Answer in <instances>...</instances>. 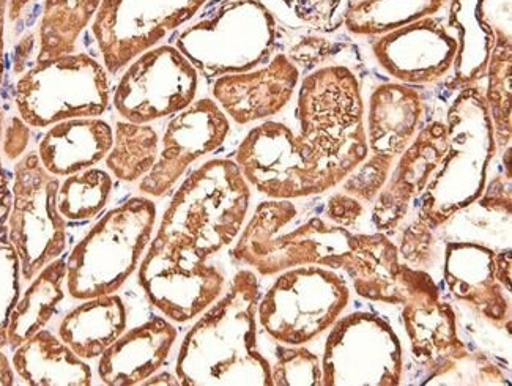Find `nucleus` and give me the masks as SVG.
Returning a JSON list of instances; mask_svg holds the SVG:
<instances>
[{
  "instance_id": "obj_16",
  "label": "nucleus",
  "mask_w": 512,
  "mask_h": 386,
  "mask_svg": "<svg viewBox=\"0 0 512 386\" xmlns=\"http://www.w3.org/2000/svg\"><path fill=\"white\" fill-rule=\"evenodd\" d=\"M372 54L380 68L402 84H434L456 65L459 32L445 16H426L377 37Z\"/></svg>"
},
{
  "instance_id": "obj_18",
  "label": "nucleus",
  "mask_w": 512,
  "mask_h": 386,
  "mask_svg": "<svg viewBox=\"0 0 512 386\" xmlns=\"http://www.w3.org/2000/svg\"><path fill=\"white\" fill-rule=\"evenodd\" d=\"M448 125L440 120L421 128L409 147L397 156L390 177L374 199L372 219L379 232L394 231L409 215L440 168L448 150Z\"/></svg>"
},
{
  "instance_id": "obj_15",
  "label": "nucleus",
  "mask_w": 512,
  "mask_h": 386,
  "mask_svg": "<svg viewBox=\"0 0 512 386\" xmlns=\"http://www.w3.org/2000/svg\"><path fill=\"white\" fill-rule=\"evenodd\" d=\"M199 73L175 46H156L131 62L114 93L122 119L147 123L175 116L194 103Z\"/></svg>"
},
{
  "instance_id": "obj_11",
  "label": "nucleus",
  "mask_w": 512,
  "mask_h": 386,
  "mask_svg": "<svg viewBox=\"0 0 512 386\" xmlns=\"http://www.w3.org/2000/svg\"><path fill=\"white\" fill-rule=\"evenodd\" d=\"M59 186V177L43 168L37 152L16 161L7 227L21 262L24 284L67 249V219L57 210Z\"/></svg>"
},
{
  "instance_id": "obj_41",
  "label": "nucleus",
  "mask_w": 512,
  "mask_h": 386,
  "mask_svg": "<svg viewBox=\"0 0 512 386\" xmlns=\"http://www.w3.org/2000/svg\"><path fill=\"white\" fill-rule=\"evenodd\" d=\"M363 212V204L358 201L357 197L347 193H338L330 197L325 216L330 223L336 224V226L350 227L357 223Z\"/></svg>"
},
{
  "instance_id": "obj_20",
  "label": "nucleus",
  "mask_w": 512,
  "mask_h": 386,
  "mask_svg": "<svg viewBox=\"0 0 512 386\" xmlns=\"http://www.w3.org/2000/svg\"><path fill=\"white\" fill-rule=\"evenodd\" d=\"M449 23L459 32L456 81L472 86L486 75L495 46H512L511 0H451Z\"/></svg>"
},
{
  "instance_id": "obj_3",
  "label": "nucleus",
  "mask_w": 512,
  "mask_h": 386,
  "mask_svg": "<svg viewBox=\"0 0 512 386\" xmlns=\"http://www.w3.org/2000/svg\"><path fill=\"white\" fill-rule=\"evenodd\" d=\"M448 150L421 194L420 219L432 229L479 201L497 152L494 123L481 90L465 86L449 106Z\"/></svg>"
},
{
  "instance_id": "obj_33",
  "label": "nucleus",
  "mask_w": 512,
  "mask_h": 386,
  "mask_svg": "<svg viewBox=\"0 0 512 386\" xmlns=\"http://www.w3.org/2000/svg\"><path fill=\"white\" fill-rule=\"evenodd\" d=\"M111 193L112 177L108 172L86 169L60 182L57 210L67 221H86L103 212Z\"/></svg>"
},
{
  "instance_id": "obj_29",
  "label": "nucleus",
  "mask_w": 512,
  "mask_h": 386,
  "mask_svg": "<svg viewBox=\"0 0 512 386\" xmlns=\"http://www.w3.org/2000/svg\"><path fill=\"white\" fill-rule=\"evenodd\" d=\"M67 264L65 259L52 260L35 276L19 297L8 320V347L13 350L38 331L48 327L60 303L64 301L67 289Z\"/></svg>"
},
{
  "instance_id": "obj_42",
  "label": "nucleus",
  "mask_w": 512,
  "mask_h": 386,
  "mask_svg": "<svg viewBox=\"0 0 512 386\" xmlns=\"http://www.w3.org/2000/svg\"><path fill=\"white\" fill-rule=\"evenodd\" d=\"M30 141V128L21 117H13L8 122L7 128H4V141L2 149L4 156L8 161L21 160V156L26 152Z\"/></svg>"
},
{
  "instance_id": "obj_28",
  "label": "nucleus",
  "mask_w": 512,
  "mask_h": 386,
  "mask_svg": "<svg viewBox=\"0 0 512 386\" xmlns=\"http://www.w3.org/2000/svg\"><path fill=\"white\" fill-rule=\"evenodd\" d=\"M402 319L412 344L413 357L429 368L468 352L457 336L453 306L442 298L405 303Z\"/></svg>"
},
{
  "instance_id": "obj_37",
  "label": "nucleus",
  "mask_w": 512,
  "mask_h": 386,
  "mask_svg": "<svg viewBox=\"0 0 512 386\" xmlns=\"http://www.w3.org/2000/svg\"><path fill=\"white\" fill-rule=\"evenodd\" d=\"M21 262L8 237L7 224H0V349L8 347V320L21 297Z\"/></svg>"
},
{
  "instance_id": "obj_43",
  "label": "nucleus",
  "mask_w": 512,
  "mask_h": 386,
  "mask_svg": "<svg viewBox=\"0 0 512 386\" xmlns=\"http://www.w3.org/2000/svg\"><path fill=\"white\" fill-rule=\"evenodd\" d=\"M333 45L325 38H305L289 51V59L295 65H305V68L320 64L325 57L330 56Z\"/></svg>"
},
{
  "instance_id": "obj_13",
  "label": "nucleus",
  "mask_w": 512,
  "mask_h": 386,
  "mask_svg": "<svg viewBox=\"0 0 512 386\" xmlns=\"http://www.w3.org/2000/svg\"><path fill=\"white\" fill-rule=\"evenodd\" d=\"M207 0H101L93 16V37L108 73L117 75L136 57L155 48L188 23Z\"/></svg>"
},
{
  "instance_id": "obj_8",
  "label": "nucleus",
  "mask_w": 512,
  "mask_h": 386,
  "mask_svg": "<svg viewBox=\"0 0 512 386\" xmlns=\"http://www.w3.org/2000/svg\"><path fill=\"white\" fill-rule=\"evenodd\" d=\"M300 136L353 171L369 156L360 81L346 65L317 68L298 90Z\"/></svg>"
},
{
  "instance_id": "obj_25",
  "label": "nucleus",
  "mask_w": 512,
  "mask_h": 386,
  "mask_svg": "<svg viewBox=\"0 0 512 386\" xmlns=\"http://www.w3.org/2000/svg\"><path fill=\"white\" fill-rule=\"evenodd\" d=\"M401 267L397 246L383 232L353 235L349 251L334 264V270L347 271L360 297L388 305H404Z\"/></svg>"
},
{
  "instance_id": "obj_14",
  "label": "nucleus",
  "mask_w": 512,
  "mask_h": 386,
  "mask_svg": "<svg viewBox=\"0 0 512 386\" xmlns=\"http://www.w3.org/2000/svg\"><path fill=\"white\" fill-rule=\"evenodd\" d=\"M139 286L164 317L185 323L223 295L226 276L208 260L155 237L139 265Z\"/></svg>"
},
{
  "instance_id": "obj_27",
  "label": "nucleus",
  "mask_w": 512,
  "mask_h": 386,
  "mask_svg": "<svg viewBox=\"0 0 512 386\" xmlns=\"http://www.w3.org/2000/svg\"><path fill=\"white\" fill-rule=\"evenodd\" d=\"M127 330V308L119 295L82 300L60 320L56 335L82 360H95Z\"/></svg>"
},
{
  "instance_id": "obj_4",
  "label": "nucleus",
  "mask_w": 512,
  "mask_h": 386,
  "mask_svg": "<svg viewBox=\"0 0 512 386\" xmlns=\"http://www.w3.org/2000/svg\"><path fill=\"white\" fill-rule=\"evenodd\" d=\"M232 257L262 276L290 268L320 265L333 268L347 253L353 234L320 216H306L289 199L260 202L249 219Z\"/></svg>"
},
{
  "instance_id": "obj_31",
  "label": "nucleus",
  "mask_w": 512,
  "mask_h": 386,
  "mask_svg": "<svg viewBox=\"0 0 512 386\" xmlns=\"http://www.w3.org/2000/svg\"><path fill=\"white\" fill-rule=\"evenodd\" d=\"M101 0H46L40 24L38 62L75 51L82 30L89 26Z\"/></svg>"
},
{
  "instance_id": "obj_10",
  "label": "nucleus",
  "mask_w": 512,
  "mask_h": 386,
  "mask_svg": "<svg viewBox=\"0 0 512 386\" xmlns=\"http://www.w3.org/2000/svg\"><path fill=\"white\" fill-rule=\"evenodd\" d=\"M350 301L346 279L320 265L282 271L257 305V322L286 346H305L333 327Z\"/></svg>"
},
{
  "instance_id": "obj_32",
  "label": "nucleus",
  "mask_w": 512,
  "mask_h": 386,
  "mask_svg": "<svg viewBox=\"0 0 512 386\" xmlns=\"http://www.w3.org/2000/svg\"><path fill=\"white\" fill-rule=\"evenodd\" d=\"M158 147V133L149 123L125 120L117 123L111 150L104 160L116 179L133 183L149 174L158 158Z\"/></svg>"
},
{
  "instance_id": "obj_7",
  "label": "nucleus",
  "mask_w": 512,
  "mask_h": 386,
  "mask_svg": "<svg viewBox=\"0 0 512 386\" xmlns=\"http://www.w3.org/2000/svg\"><path fill=\"white\" fill-rule=\"evenodd\" d=\"M276 45V19L260 0H229L183 30L175 48L205 78L245 73L264 64Z\"/></svg>"
},
{
  "instance_id": "obj_1",
  "label": "nucleus",
  "mask_w": 512,
  "mask_h": 386,
  "mask_svg": "<svg viewBox=\"0 0 512 386\" xmlns=\"http://www.w3.org/2000/svg\"><path fill=\"white\" fill-rule=\"evenodd\" d=\"M257 276L240 270L223 297L202 312L179 350L177 379L185 386H273L271 364L257 349Z\"/></svg>"
},
{
  "instance_id": "obj_24",
  "label": "nucleus",
  "mask_w": 512,
  "mask_h": 386,
  "mask_svg": "<svg viewBox=\"0 0 512 386\" xmlns=\"http://www.w3.org/2000/svg\"><path fill=\"white\" fill-rule=\"evenodd\" d=\"M114 141L111 125L98 117L64 120L49 128L38 145L43 168L56 177H68L97 166Z\"/></svg>"
},
{
  "instance_id": "obj_23",
  "label": "nucleus",
  "mask_w": 512,
  "mask_h": 386,
  "mask_svg": "<svg viewBox=\"0 0 512 386\" xmlns=\"http://www.w3.org/2000/svg\"><path fill=\"white\" fill-rule=\"evenodd\" d=\"M424 116L420 90L402 82H383L368 103L369 152L397 158L415 139Z\"/></svg>"
},
{
  "instance_id": "obj_9",
  "label": "nucleus",
  "mask_w": 512,
  "mask_h": 386,
  "mask_svg": "<svg viewBox=\"0 0 512 386\" xmlns=\"http://www.w3.org/2000/svg\"><path fill=\"white\" fill-rule=\"evenodd\" d=\"M109 73L89 54H65L37 62L16 84V108L30 128L79 117H100L109 108Z\"/></svg>"
},
{
  "instance_id": "obj_38",
  "label": "nucleus",
  "mask_w": 512,
  "mask_h": 386,
  "mask_svg": "<svg viewBox=\"0 0 512 386\" xmlns=\"http://www.w3.org/2000/svg\"><path fill=\"white\" fill-rule=\"evenodd\" d=\"M273 386L322 385L319 358L301 346H278L276 363L271 366Z\"/></svg>"
},
{
  "instance_id": "obj_47",
  "label": "nucleus",
  "mask_w": 512,
  "mask_h": 386,
  "mask_svg": "<svg viewBox=\"0 0 512 386\" xmlns=\"http://www.w3.org/2000/svg\"><path fill=\"white\" fill-rule=\"evenodd\" d=\"M5 8H7V0H0V84H2V76H4Z\"/></svg>"
},
{
  "instance_id": "obj_39",
  "label": "nucleus",
  "mask_w": 512,
  "mask_h": 386,
  "mask_svg": "<svg viewBox=\"0 0 512 386\" xmlns=\"http://www.w3.org/2000/svg\"><path fill=\"white\" fill-rule=\"evenodd\" d=\"M394 161L396 158L393 156L372 153L350 172L349 177L342 182V190L357 197L358 201L374 202L390 177Z\"/></svg>"
},
{
  "instance_id": "obj_5",
  "label": "nucleus",
  "mask_w": 512,
  "mask_h": 386,
  "mask_svg": "<svg viewBox=\"0 0 512 386\" xmlns=\"http://www.w3.org/2000/svg\"><path fill=\"white\" fill-rule=\"evenodd\" d=\"M155 223L156 205L147 197L104 213L65 260L68 295L82 301L116 294L138 268Z\"/></svg>"
},
{
  "instance_id": "obj_48",
  "label": "nucleus",
  "mask_w": 512,
  "mask_h": 386,
  "mask_svg": "<svg viewBox=\"0 0 512 386\" xmlns=\"http://www.w3.org/2000/svg\"><path fill=\"white\" fill-rule=\"evenodd\" d=\"M142 385H180V382L174 375L163 372V374L160 375L153 374L152 377L145 380Z\"/></svg>"
},
{
  "instance_id": "obj_46",
  "label": "nucleus",
  "mask_w": 512,
  "mask_h": 386,
  "mask_svg": "<svg viewBox=\"0 0 512 386\" xmlns=\"http://www.w3.org/2000/svg\"><path fill=\"white\" fill-rule=\"evenodd\" d=\"M15 369L12 366V360L7 357L4 349H0V386L18 385L16 382Z\"/></svg>"
},
{
  "instance_id": "obj_2",
  "label": "nucleus",
  "mask_w": 512,
  "mask_h": 386,
  "mask_svg": "<svg viewBox=\"0 0 512 386\" xmlns=\"http://www.w3.org/2000/svg\"><path fill=\"white\" fill-rule=\"evenodd\" d=\"M251 204V186L237 163L210 160L175 191L155 237L208 260L235 242Z\"/></svg>"
},
{
  "instance_id": "obj_26",
  "label": "nucleus",
  "mask_w": 512,
  "mask_h": 386,
  "mask_svg": "<svg viewBox=\"0 0 512 386\" xmlns=\"http://www.w3.org/2000/svg\"><path fill=\"white\" fill-rule=\"evenodd\" d=\"M12 366L21 385L90 386L93 374L56 333L48 328L30 336L13 350Z\"/></svg>"
},
{
  "instance_id": "obj_12",
  "label": "nucleus",
  "mask_w": 512,
  "mask_h": 386,
  "mask_svg": "<svg viewBox=\"0 0 512 386\" xmlns=\"http://www.w3.org/2000/svg\"><path fill=\"white\" fill-rule=\"evenodd\" d=\"M402 372L404 352L390 323L368 312L336 320L323 353L322 385L396 386Z\"/></svg>"
},
{
  "instance_id": "obj_35",
  "label": "nucleus",
  "mask_w": 512,
  "mask_h": 386,
  "mask_svg": "<svg viewBox=\"0 0 512 386\" xmlns=\"http://www.w3.org/2000/svg\"><path fill=\"white\" fill-rule=\"evenodd\" d=\"M270 12L278 13L287 24L309 27L317 32H334L342 26L347 5L355 0H260Z\"/></svg>"
},
{
  "instance_id": "obj_6",
  "label": "nucleus",
  "mask_w": 512,
  "mask_h": 386,
  "mask_svg": "<svg viewBox=\"0 0 512 386\" xmlns=\"http://www.w3.org/2000/svg\"><path fill=\"white\" fill-rule=\"evenodd\" d=\"M235 163L249 186L270 199H305L336 188L349 169L323 155L286 123H260L246 134Z\"/></svg>"
},
{
  "instance_id": "obj_34",
  "label": "nucleus",
  "mask_w": 512,
  "mask_h": 386,
  "mask_svg": "<svg viewBox=\"0 0 512 386\" xmlns=\"http://www.w3.org/2000/svg\"><path fill=\"white\" fill-rule=\"evenodd\" d=\"M511 64L512 46H495L487 64L489 82L484 98L494 123L498 149L511 145Z\"/></svg>"
},
{
  "instance_id": "obj_22",
  "label": "nucleus",
  "mask_w": 512,
  "mask_h": 386,
  "mask_svg": "<svg viewBox=\"0 0 512 386\" xmlns=\"http://www.w3.org/2000/svg\"><path fill=\"white\" fill-rule=\"evenodd\" d=\"M175 341L177 330L163 317L123 331L101 355L98 377L109 386L142 385L163 368Z\"/></svg>"
},
{
  "instance_id": "obj_44",
  "label": "nucleus",
  "mask_w": 512,
  "mask_h": 386,
  "mask_svg": "<svg viewBox=\"0 0 512 386\" xmlns=\"http://www.w3.org/2000/svg\"><path fill=\"white\" fill-rule=\"evenodd\" d=\"M4 114L0 111V224H7L8 215L12 210L13 202V182L8 179L7 171L4 168V149H2V141H4Z\"/></svg>"
},
{
  "instance_id": "obj_40",
  "label": "nucleus",
  "mask_w": 512,
  "mask_h": 386,
  "mask_svg": "<svg viewBox=\"0 0 512 386\" xmlns=\"http://www.w3.org/2000/svg\"><path fill=\"white\" fill-rule=\"evenodd\" d=\"M434 231L435 229L420 218L405 229L401 246L397 249L405 265L424 271L435 267L438 262V249Z\"/></svg>"
},
{
  "instance_id": "obj_21",
  "label": "nucleus",
  "mask_w": 512,
  "mask_h": 386,
  "mask_svg": "<svg viewBox=\"0 0 512 386\" xmlns=\"http://www.w3.org/2000/svg\"><path fill=\"white\" fill-rule=\"evenodd\" d=\"M446 286L457 300L465 301L497 327L511 325V301L495 275V253L475 242L446 246Z\"/></svg>"
},
{
  "instance_id": "obj_30",
  "label": "nucleus",
  "mask_w": 512,
  "mask_h": 386,
  "mask_svg": "<svg viewBox=\"0 0 512 386\" xmlns=\"http://www.w3.org/2000/svg\"><path fill=\"white\" fill-rule=\"evenodd\" d=\"M451 0H355L347 5L342 26L350 34L380 37L391 30L445 12Z\"/></svg>"
},
{
  "instance_id": "obj_36",
  "label": "nucleus",
  "mask_w": 512,
  "mask_h": 386,
  "mask_svg": "<svg viewBox=\"0 0 512 386\" xmlns=\"http://www.w3.org/2000/svg\"><path fill=\"white\" fill-rule=\"evenodd\" d=\"M424 385H508L505 375L484 355L468 350L431 369Z\"/></svg>"
},
{
  "instance_id": "obj_45",
  "label": "nucleus",
  "mask_w": 512,
  "mask_h": 386,
  "mask_svg": "<svg viewBox=\"0 0 512 386\" xmlns=\"http://www.w3.org/2000/svg\"><path fill=\"white\" fill-rule=\"evenodd\" d=\"M495 275L498 283L505 287L506 292H511V251H501L495 254Z\"/></svg>"
},
{
  "instance_id": "obj_17",
  "label": "nucleus",
  "mask_w": 512,
  "mask_h": 386,
  "mask_svg": "<svg viewBox=\"0 0 512 386\" xmlns=\"http://www.w3.org/2000/svg\"><path fill=\"white\" fill-rule=\"evenodd\" d=\"M229 131L231 123L218 103L210 98L194 101L167 123L163 149L139 190L152 197L169 193L194 161L224 144Z\"/></svg>"
},
{
  "instance_id": "obj_49",
  "label": "nucleus",
  "mask_w": 512,
  "mask_h": 386,
  "mask_svg": "<svg viewBox=\"0 0 512 386\" xmlns=\"http://www.w3.org/2000/svg\"><path fill=\"white\" fill-rule=\"evenodd\" d=\"M27 4H29V0H12V8H10L12 18H18V16L21 15V10H23Z\"/></svg>"
},
{
  "instance_id": "obj_19",
  "label": "nucleus",
  "mask_w": 512,
  "mask_h": 386,
  "mask_svg": "<svg viewBox=\"0 0 512 386\" xmlns=\"http://www.w3.org/2000/svg\"><path fill=\"white\" fill-rule=\"evenodd\" d=\"M300 70L286 54H276L265 67L221 76L213 82V97L238 125L276 116L294 97Z\"/></svg>"
}]
</instances>
